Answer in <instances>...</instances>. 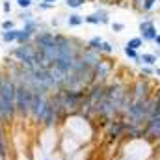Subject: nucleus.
Instances as JSON below:
<instances>
[{"label": "nucleus", "instance_id": "f257e3e1", "mask_svg": "<svg viewBox=\"0 0 160 160\" xmlns=\"http://www.w3.org/2000/svg\"><path fill=\"white\" fill-rule=\"evenodd\" d=\"M15 82L0 73V125L9 127L15 121Z\"/></svg>", "mask_w": 160, "mask_h": 160}, {"label": "nucleus", "instance_id": "f03ea898", "mask_svg": "<svg viewBox=\"0 0 160 160\" xmlns=\"http://www.w3.org/2000/svg\"><path fill=\"white\" fill-rule=\"evenodd\" d=\"M15 119H30L32 101H34V89L24 84H15Z\"/></svg>", "mask_w": 160, "mask_h": 160}, {"label": "nucleus", "instance_id": "7ed1b4c3", "mask_svg": "<svg viewBox=\"0 0 160 160\" xmlns=\"http://www.w3.org/2000/svg\"><path fill=\"white\" fill-rule=\"evenodd\" d=\"M130 95H132V101H138V99H145V97L153 95V91H151V86H149L147 78L136 80V82H134V86L130 88Z\"/></svg>", "mask_w": 160, "mask_h": 160}, {"label": "nucleus", "instance_id": "20e7f679", "mask_svg": "<svg viewBox=\"0 0 160 160\" xmlns=\"http://www.w3.org/2000/svg\"><path fill=\"white\" fill-rule=\"evenodd\" d=\"M157 36H158V30H157L153 19H145V21L140 22V38L143 39V43H147V41H155Z\"/></svg>", "mask_w": 160, "mask_h": 160}, {"label": "nucleus", "instance_id": "39448f33", "mask_svg": "<svg viewBox=\"0 0 160 160\" xmlns=\"http://www.w3.org/2000/svg\"><path fill=\"white\" fill-rule=\"evenodd\" d=\"M112 73V63L110 60H101L93 67V82H106Z\"/></svg>", "mask_w": 160, "mask_h": 160}, {"label": "nucleus", "instance_id": "423d86ee", "mask_svg": "<svg viewBox=\"0 0 160 160\" xmlns=\"http://www.w3.org/2000/svg\"><path fill=\"white\" fill-rule=\"evenodd\" d=\"M143 138L145 140H158L160 138V116L158 118H149L147 119Z\"/></svg>", "mask_w": 160, "mask_h": 160}, {"label": "nucleus", "instance_id": "0eeeda50", "mask_svg": "<svg viewBox=\"0 0 160 160\" xmlns=\"http://www.w3.org/2000/svg\"><path fill=\"white\" fill-rule=\"evenodd\" d=\"M84 21H86V22H89V24H108V22H110V19H108V13H106V11H95V13H91V15L84 17Z\"/></svg>", "mask_w": 160, "mask_h": 160}, {"label": "nucleus", "instance_id": "6e6552de", "mask_svg": "<svg viewBox=\"0 0 160 160\" xmlns=\"http://www.w3.org/2000/svg\"><path fill=\"white\" fill-rule=\"evenodd\" d=\"M8 128L0 125V158L6 160L8 158V153H9V140H8Z\"/></svg>", "mask_w": 160, "mask_h": 160}, {"label": "nucleus", "instance_id": "1a4fd4ad", "mask_svg": "<svg viewBox=\"0 0 160 160\" xmlns=\"http://www.w3.org/2000/svg\"><path fill=\"white\" fill-rule=\"evenodd\" d=\"M157 62H158V56H157L155 52H143V54H140V58L136 60V63H140V65H149V67H155Z\"/></svg>", "mask_w": 160, "mask_h": 160}, {"label": "nucleus", "instance_id": "9d476101", "mask_svg": "<svg viewBox=\"0 0 160 160\" xmlns=\"http://www.w3.org/2000/svg\"><path fill=\"white\" fill-rule=\"evenodd\" d=\"M101 47H102V38H93V39L88 41V47H86V48H89V50L101 54Z\"/></svg>", "mask_w": 160, "mask_h": 160}, {"label": "nucleus", "instance_id": "9b49d317", "mask_svg": "<svg viewBox=\"0 0 160 160\" xmlns=\"http://www.w3.org/2000/svg\"><path fill=\"white\" fill-rule=\"evenodd\" d=\"M125 47H128V48H132V50H140V48L143 47V39H142V38H132V39L127 41Z\"/></svg>", "mask_w": 160, "mask_h": 160}, {"label": "nucleus", "instance_id": "f8f14e48", "mask_svg": "<svg viewBox=\"0 0 160 160\" xmlns=\"http://www.w3.org/2000/svg\"><path fill=\"white\" fill-rule=\"evenodd\" d=\"M157 2H158V0H142L140 9H142V11H151V9L157 6Z\"/></svg>", "mask_w": 160, "mask_h": 160}, {"label": "nucleus", "instance_id": "ddd939ff", "mask_svg": "<svg viewBox=\"0 0 160 160\" xmlns=\"http://www.w3.org/2000/svg\"><path fill=\"white\" fill-rule=\"evenodd\" d=\"M123 52H125V56H127V58H130V60H134V62L140 58L138 50H132V48H128V47H123Z\"/></svg>", "mask_w": 160, "mask_h": 160}, {"label": "nucleus", "instance_id": "4468645a", "mask_svg": "<svg viewBox=\"0 0 160 160\" xmlns=\"http://www.w3.org/2000/svg\"><path fill=\"white\" fill-rule=\"evenodd\" d=\"M82 22H84V17H80V15H71L69 21H67L69 26H80Z\"/></svg>", "mask_w": 160, "mask_h": 160}, {"label": "nucleus", "instance_id": "2eb2a0df", "mask_svg": "<svg viewBox=\"0 0 160 160\" xmlns=\"http://www.w3.org/2000/svg\"><path fill=\"white\" fill-rule=\"evenodd\" d=\"M155 75V67H149V65H142V77L143 78H151Z\"/></svg>", "mask_w": 160, "mask_h": 160}, {"label": "nucleus", "instance_id": "dca6fc26", "mask_svg": "<svg viewBox=\"0 0 160 160\" xmlns=\"http://www.w3.org/2000/svg\"><path fill=\"white\" fill-rule=\"evenodd\" d=\"M17 30H11V32H4V36H2V39L6 41V43H9V41H15L17 39Z\"/></svg>", "mask_w": 160, "mask_h": 160}, {"label": "nucleus", "instance_id": "f3484780", "mask_svg": "<svg viewBox=\"0 0 160 160\" xmlns=\"http://www.w3.org/2000/svg\"><path fill=\"white\" fill-rule=\"evenodd\" d=\"M101 52H106V54H110V52H114V45H112V43H108V41H102V47H101Z\"/></svg>", "mask_w": 160, "mask_h": 160}, {"label": "nucleus", "instance_id": "a211bd4d", "mask_svg": "<svg viewBox=\"0 0 160 160\" xmlns=\"http://www.w3.org/2000/svg\"><path fill=\"white\" fill-rule=\"evenodd\" d=\"M65 4H67L69 8H80V6L84 4V0H67Z\"/></svg>", "mask_w": 160, "mask_h": 160}, {"label": "nucleus", "instance_id": "6ab92c4d", "mask_svg": "<svg viewBox=\"0 0 160 160\" xmlns=\"http://www.w3.org/2000/svg\"><path fill=\"white\" fill-rule=\"evenodd\" d=\"M112 30L114 32H123L125 30V24L123 22H112Z\"/></svg>", "mask_w": 160, "mask_h": 160}, {"label": "nucleus", "instance_id": "aec40b11", "mask_svg": "<svg viewBox=\"0 0 160 160\" xmlns=\"http://www.w3.org/2000/svg\"><path fill=\"white\" fill-rule=\"evenodd\" d=\"M32 4V0H19V6H22V8H28Z\"/></svg>", "mask_w": 160, "mask_h": 160}, {"label": "nucleus", "instance_id": "412c9836", "mask_svg": "<svg viewBox=\"0 0 160 160\" xmlns=\"http://www.w3.org/2000/svg\"><path fill=\"white\" fill-rule=\"evenodd\" d=\"M2 26H4V30H9V28H13V22H11V21H6Z\"/></svg>", "mask_w": 160, "mask_h": 160}, {"label": "nucleus", "instance_id": "4be33fe9", "mask_svg": "<svg viewBox=\"0 0 160 160\" xmlns=\"http://www.w3.org/2000/svg\"><path fill=\"white\" fill-rule=\"evenodd\" d=\"M153 97H155V99L160 102V86H158V91H157V93H153Z\"/></svg>", "mask_w": 160, "mask_h": 160}, {"label": "nucleus", "instance_id": "5701e85b", "mask_svg": "<svg viewBox=\"0 0 160 160\" xmlns=\"http://www.w3.org/2000/svg\"><path fill=\"white\" fill-rule=\"evenodd\" d=\"M155 43H157V45H158V47H160V32H158V36L155 38Z\"/></svg>", "mask_w": 160, "mask_h": 160}, {"label": "nucleus", "instance_id": "b1692460", "mask_svg": "<svg viewBox=\"0 0 160 160\" xmlns=\"http://www.w3.org/2000/svg\"><path fill=\"white\" fill-rule=\"evenodd\" d=\"M155 75L160 78V67H155Z\"/></svg>", "mask_w": 160, "mask_h": 160}, {"label": "nucleus", "instance_id": "393cba45", "mask_svg": "<svg viewBox=\"0 0 160 160\" xmlns=\"http://www.w3.org/2000/svg\"><path fill=\"white\" fill-rule=\"evenodd\" d=\"M50 2H52V0H47V4H50Z\"/></svg>", "mask_w": 160, "mask_h": 160}, {"label": "nucleus", "instance_id": "a878e982", "mask_svg": "<svg viewBox=\"0 0 160 160\" xmlns=\"http://www.w3.org/2000/svg\"><path fill=\"white\" fill-rule=\"evenodd\" d=\"M158 58H160V52H158Z\"/></svg>", "mask_w": 160, "mask_h": 160}]
</instances>
